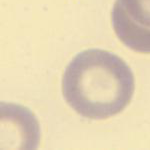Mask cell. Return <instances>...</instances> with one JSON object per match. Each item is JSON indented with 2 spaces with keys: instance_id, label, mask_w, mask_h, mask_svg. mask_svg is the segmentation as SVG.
Masks as SVG:
<instances>
[{
  "instance_id": "1",
  "label": "cell",
  "mask_w": 150,
  "mask_h": 150,
  "mask_svg": "<svg viewBox=\"0 0 150 150\" xmlns=\"http://www.w3.org/2000/svg\"><path fill=\"white\" fill-rule=\"evenodd\" d=\"M135 79L119 56L102 49L84 50L70 61L62 77V93L70 107L87 119L103 120L131 102Z\"/></svg>"
},
{
  "instance_id": "2",
  "label": "cell",
  "mask_w": 150,
  "mask_h": 150,
  "mask_svg": "<svg viewBox=\"0 0 150 150\" xmlns=\"http://www.w3.org/2000/svg\"><path fill=\"white\" fill-rule=\"evenodd\" d=\"M111 19L116 36L125 46L150 54V0H116Z\"/></svg>"
}]
</instances>
